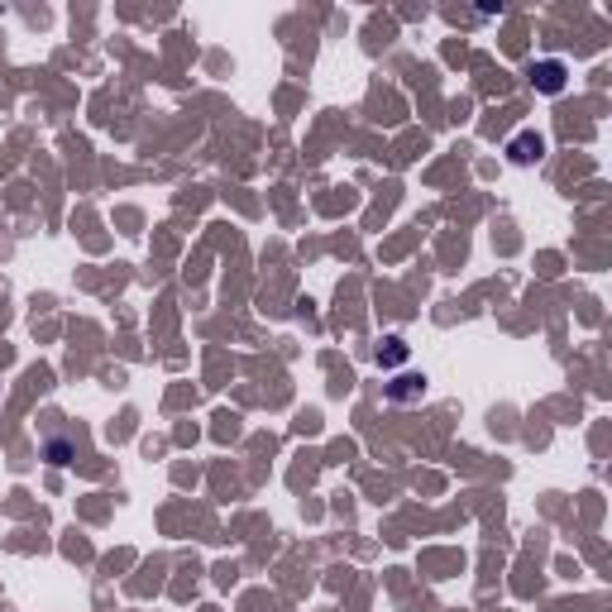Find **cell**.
I'll list each match as a JSON object with an SVG mask.
<instances>
[{
    "label": "cell",
    "mask_w": 612,
    "mask_h": 612,
    "mask_svg": "<svg viewBox=\"0 0 612 612\" xmlns=\"http://www.w3.org/2000/svg\"><path fill=\"white\" fill-rule=\"evenodd\" d=\"M565 62H536V68H531V87H536L541 96H560V91H565Z\"/></svg>",
    "instance_id": "cell-2"
},
{
    "label": "cell",
    "mask_w": 612,
    "mask_h": 612,
    "mask_svg": "<svg viewBox=\"0 0 612 612\" xmlns=\"http://www.w3.org/2000/svg\"><path fill=\"white\" fill-rule=\"evenodd\" d=\"M422 397H426V374H397L388 383V402H397V407H416Z\"/></svg>",
    "instance_id": "cell-1"
},
{
    "label": "cell",
    "mask_w": 612,
    "mask_h": 612,
    "mask_svg": "<svg viewBox=\"0 0 612 612\" xmlns=\"http://www.w3.org/2000/svg\"><path fill=\"white\" fill-rule=\"evenodd\" d=\"M545 154V139L536 135V130H522V135H512L507 139V158H512V164H536V158Z\"/></svg>",
    "instance_id": "cell-3"
},
{
    "label": "cell",
    "mask_w": 612,
    "mask_h": 612,
    "mask_svg": "<svg viewBox=\"0 0 612 612\" xmlns=\"http://www.w3.org/2000/svg\"><path fill=\"white\" fill-rule=\"evenodd\" d=\"M402 359H407V345H402V335H388L378 345V364H402Z\"/></svg>",
    "instance_id": "cell-4"
},
{
    "label": "cell",
    "mask_w": 612,
    "mask_h": 612,
    "mask_svg": "<svg viewBox=\"0 0 612 612\" xmlns=\"http://www.w3.org/2000/svg\"><path fill=\"white\" fill-rule=\"evenodd\" d=\"M43 455H48V464H68L72 460V441H48Z\"/></svg>",
    "instance_id": "cell-5"
}]
</instances>
